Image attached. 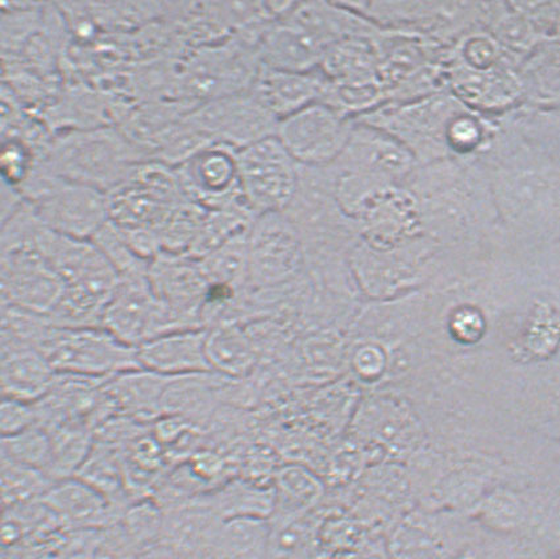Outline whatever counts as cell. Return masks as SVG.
<instances>
[{
	"label": "cell",
	"mask_w": 560,
	"mask_h": 559,
	"mask_svg": "<svg viewBox=\"0 0 560 559\" xmlns=\"http://www.w3.org/2000/svg\"><path fill=\"white\" fill-rule=\"evenodd\" d=\"M56 375L36 347L2 338L3 397L35 404L48 394Z\"/></svg>",
	"instance_id": "13"
},
{
	"label": "cell",
	"mask_w": 560,
	"mask_h": 559,
	"mask_svg": "<svg viewBox=\"0 0 560 559\" xmlns=\"http://www.w3.org/2000/svg\"><path fill=\"white\" fill-rule=\"evenodd\" d=\"M38 156L34 147L22 138H4L0 153V168L5 183L21 188L35 171Z\"/></svg>",
	"instance_id": "24"
},
{
	"label": "cell",
	"mask_w": 560,
	"mask_h": 559,
	"mask_svg": "<svg viewBox=\"0 0 560 559\" xmlns=\"http://www.w3.org/2000/svg\"><path fill=\"white\" fill-rule=\"evenodd\" d=\"M47 474L8 458H2V498L4 510L40 500L49 490Z\"/></svg>",
	"instance_id": "20"
},
{
	"label": "cell",
	"mask_w": 560,
	"mask_h": 559,
	"mask_svg": "<svg viewBox=\"0 0 560 559\" xmlns=\"http://www.w3.org/2000/svg\"><path fill=\"white\" fill-rule=\"evenodd\" d=\"M102 327L133 347L175 331L170 316L153 293L150 275L119 281L103 316Z\"/></svg>",
	"instance_id": "7"
},
{
	"label": "cell",
	"mask_w": 560,
	"mask_h": 559,
	"mask_svg": "<svg viewBox=\"0 0 560 559\" xmlns=\"http://www.w3.org/2000/svg\"><path fill=\"white\" fill-rule=\"evenodd\" d=\"M50 435L40 426L32 427L23 432L3 436L2 458L16 464L47 471L50 462Z\"/></svg>",
	"instance_id": "23"
},
{
	"label": "cell",
	"mask_w": 560,
	"mask_h": 559,
	"mask_svg": "<svg viewBox=\"0 0 560 559\" xmlns=\"http://www.w3.org/2000/svg\"><path fill=\"white\" fill-rule=\"evenodd\" d=\"M75 477L105 494L109 501H113L114 494L120 491L118 462L107 452V449L93 447Z\"/></svg>",
	"instance_id": "25"
},
{
	"label": "cell",
	"mask_w": 560,
	"mask_h": 559,
	"mask_svg": "<svg viewBox=\"0 0 560 559\" xmlns=\"http://www.w3.org/2000/svg\"><path fill=\"white\" fill-rule=\"evenodd\" d=\"M272 546V526L266 519L223 520L210 559H267Z\"/></svg>",
	"instance_id": "15"
},
{
	"label": "cell",
	"mask_w": 560,
	"mask_h": 559,
	"mask_svg": "<svg viewBox=\"0 0 560 559\" xmlns=\"http://www.w3.org/2000/svg\"><path fill=\"white\" fill-rule=\"evenodd\" d=\"M150 281L176 331L195 329L192 323L208 293L198 261L186 254L161 251L151 261Z\"/></svg>",
	"instance_id": "8"
},
{
	"label": "cell",
	"mask_w": 560,
	"mask_h": 559,
	"mask_svg": "<svg viewBox=\"0 0 560 559\" xmlns=\"http://www.w3.org/2000/svg\"><path fill=\"white\" fill-rule=\"evenodd\" d=\"M480 531L455 517L413 516L395 524L386 544L392 559H448Z\"/></svg>",
	"instance_id": "9"
},
{
	"label": "cell",
	"mask_w": 560,
	"mask_h": 559,
	"mask_svg": "<svg viewBox=\"0 0 560 559\" xmlns=\"http://www.w3.org/2000/svg\"><path fill=\"white\" fill-rule=\"evenodd\" d=\"M352 559H392L388 550V544L384 538H373L364 543L355 551Z\"/></svg>",
	"instance_id": "29"
},
{
	"label": "cell",
	"mask_w": 560,
	"mask_h": 559,
	"mask_svg": "<svg viewBox=\"0 0 560 559\" xmlns=\"http://www.w3.org/2000/svg\"><path fill=\"white\" fill-rule=\"evenodd\" d=\"M175 170L185 196L202 208L222 207L242 190L236 153L229 145L211 144Z\"/></svg>",
	"instance_id": "10"
},
{
	"label": "cell",
	"mask_w": 560,
	"mask_h": 559,
	"mask_svg": "<svg viewBox=\"0 0 560 559\" xmlns=\"http://www.w3.org/2000/svg\"><path fill=\"white\" fill-rule=\"evenodd\" d=\"M315 88L307 77L267 67L256 77L253 95L276 118L299 110L312 98Z\"/></svg>",
	"instance_id": "16"
},
{
	"label": "cell",
	"mask_w": 560,
	"mask_h": 559,
	"mask_svg": "<svg viewBox=\"0 0 560 559\" xmlns=\"http://www.w3.org/2000/svg\"><path fill=\"white\" fill-rule=\"evenodd\" d=\"M125 524L127 536H131L137 544H150L161 536L165 526L160 508L151 501L131 506L126 513Z\"/></svg>",
	"instance_id": "26"
},
{
	"label": "cell",
	"mask_w": 560,
	"mask_h": 559,
	"mask_svg": "<svg viewBox=\"0 0 560 559\" xmlns=\"http://www.w3.org/2000/svg\"><path fill=\"white\" fill-rule=\"evenodd\" d=\"M45 228L74 240L92 241L109 222L108 198L93 186L69 182L36 165L21 188Z\"/></svg>",
	"instance_id": "3"
},
{
	"label": "cell",
	"mask_w": 560,
	"mask_h": 559,
	"mask_svg": "<svg viewBox=\"0 0 560 559\" xmlns=\"http://www.w3.org/2000/svg\"><path fill=\"white\" fill-rule=\"evenodd\" d=\"M42 501L61 524L77 531L105 528L114 515L113 501L77 477L55 481Z\"/></svg>",
	"instance_id": "11"
},
{
	"label": "cell",
	"mask_w": 560,
	"mask_h": 559,
	"mask_svg": "<svg viewBox=\"0 0 560 559\" xmlns=\"http://www.w3.org/2000/svg\"><path fill=\"white\" fill-rule=\"evenodd\" d=\"M38 350L57 374L112 379L141 370L137 347L121 342L103 327L63 329L55 326Z\"/></svg>",
	"instance_id": "4"
},
{
	"label": "cell",
	"mask_w": 560,
	"mask_h": 559,
	"mask_svg": "<svg viewBox=\"0 0 560 559\" xmlns=\"http://www.w3.org/2000/svg\"><path fill=\"white\" fill-rule=\"evenodd\" d=\"M48 432V430H47ZM50 462L45 474L51 481L75 477L92 453V435L86 423L69 422L49 430Z\"/></svg>",
	"instance_id": "18"
},
{
	"label": "cell",
	"mask_w": 560,
	"mask_h": 559,
	"mask_svg": "<svg viewBox=\"0 0 560 559\" xmlns=\"http://www.w3.org/2000/svg\"><path fill=\"white\" fill-rule=\"evenodd\" d=\"M92 242L106 256L119 276V280L144 278L150 275L151 261L135 253L117 224L109 221L100 230Z\"/></svg>",
	"instance_id": "21"
},
{
	"label": "cell",
	"mask_w": 560,
	"mask_h": 559,
	"mask_svg": "<svg viewBox=\"0 0 560 559\" xmlns=\"http://www.w3.org/2000/svg\"><path fill=\"white\" fill-rule=\"evenodd\" d=\"M37 426L35 404L3 397L2 433L3 436L14 435Z\"/></svg>",
	"instance_id": "27"
},
{
	"label": "cell",
	"mask_w": 560,
	"mask_h": 559,
	"mask_svg": "<svg viewBox=\"0 0 560 559\" xmlns=\"http://www.w3.org/2000/svg\"><path fill=\"white\" fill-rule=\"evenodd\" d=\"M205 208L185 199L172 211L171 216L160 229L161 247L166 253L189 254L202 226Z\"/></svg>",
	"instance_id": "22"
},
{
	"label": "cell",
	"mask_w": 560,
	"mask_h": 559,
	"mask_svg": "<svg viewBox=\"0 0 560 559\" xmlns=\"http://www.w3.org/2000/svg\"><path fill=\"white\" fill-rule=\"evenodd\" d=\"M151 153L114 127L63 132L51 139L38 165L69 182L93 186L105 191L125 183Z\"/></svg>",
	"instance_id": "1"
},
{
	"label": "cell",
	"mask_w": 560,
	"mask_h": 559,
	"mask_svg": "<svg viewBox=\"0 0 560 559\" xmlns=\"http://www.w3.org/2000/svg\"><path fill=\"white\" fill-rule=\"evenodd\" d=\"M25 203H27V199H25L21 189L2 179V224L19 213L25 207Z\"/></svg>",
	"instance_id": "28"
},
{
	"label": "cell",
	"mask_w": 560,
	"mask_h": 559,
	"mask_svg": "<svg viewBox=\"0 0 560 559\" xmlns=\"http://www.w3.org/2000/svg\"><path fill=\"white\" fill-rule=\"evenodd\" d=\"M184 119L215 143L241 150L272 137L276 118L254 95H228L191 108Z\"/></svg>",
	"instance_id": "6"
},
{
	"label": "cell",
	"mask_w": 560,
	"mask_h": 559,
	"mask_svg": "<svg viewBox=\"0 0 560 559\" xmlns=\"http://www.w3.org/2000/svg\"><path fill=\"white\" fill-rule=\"evenodd\" d=\"M292 241L279 221L267 218L256 230L250 248L254 272L261 280L280 278L291 263Z\"/></svg>",
	"instance_id": "19"
},
{
	"label": "cell",
	"mask_w": 560,
	"mask_h": 559,
	"mask_svg": "<svg viewBox=\"0 0 560 559\" xmlns=\"http://www.w3.org/2000/svg\"><path fill=\"white\" fill-rule=\"evenodd\" d=\"M141 370L166 377L198 374L206 369V339L201 333L182 330L163 334L137 347Z\"/></svg>",
	"instance_id": "12"
},
{
	"label": "cell",
	"mask_w": 560,
	"mask_h": 559,
	"mask_svg": "<svg viewBox=\"0 0 560 559\" xmlns=\"http://www.w3.org/2000/svg\"><path fill=\"white\" fill-rule=\"evenodd\" d=\"M42 228L28 203L2 224V304L50 316L66 286L38 246Z\"/></svg>",
	"instance_id": "2"
},
{
	"label": "cell",
	"mask_w": 560,
	"mask_h": 559,
	"mask_svg": "<svg viewBox=\"0 0 560 559\" xmlns=\"http://www.w3.org/2000/svg\"><path fill=\"white\" fill-rule=\"evenodd\" d=\"M550 559H560V555L556 556V557H552Z\"/></svg>",
	"instance_id": "30"
},
{
	"label": "cell",
	"mask_w": 560,
	"mask_h": 559,
	"mask_svg": "<svg viewBox=\"0 0 560 559\" xmlns=\"http://www.w3.org/2000/svg\"><path fill=\"white\" fill-rule=\"evenodd\" d=\"M293 159L275 137L236 152L242 191L247 201L266 210L284 207L298 189L299 171Z\"/></svg>",
	"instance_id": "5"
},
{
	"label": "cell",
	"mask_w": 560,
	"mask_h": 559,
	"mask_svg": "<svg viewBox=\"0 0 560 559\" xmlns=\"http://www.w3.org/2000/svg\"><path fill=\"white\" fill-rule=\"evenodd\" d=\"M173 377L145 370H135L109 379L105 391L115 408L131 409L139 415L163 408V398Z\"/></svg>",
	"instance_id": "17"
},
{
	"label": "cell",
	"mask_w": 560,
	"mask_h": 559,
	"mask_svg": "<svg viewBox=\"0 0 560 559\" xmlns=\"http://www.w3.org/2000/svg\"><path fill=\"white\" fill-rule=\"evenodd\" d=\"M277 138L294 159L313 162L337 145V120L318 108L293 114L277 126Z\"/></svg>",
	"instance_id": "14"
}]
</instances>
